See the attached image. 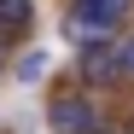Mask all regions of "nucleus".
Returning a JSON list of instances; mask_svg holds the SVG:
<instances>
[{"mask_svg": "<svg viewBox=\"0 0 134 134\" xmlns=\"http://www.w3.org/2000/svg\"><path fill=\"white\" fill-rule=\"evenodd\" d=\"M134 12V0H76L64 12V35L76 47H93V41H117V24Z\"/></svg>", "mask_w": 134, "mask_h": 134, "instance_id": "nucleus-1", "label": "nucleus"}, {"mask_svg": "<svg viewBox=\"0 0 134 134\" xmlns=\"http://www.w3.org/2000/svg\"><path fill=\"white\" fill-rule=\"evenodd\" d=\"M47 122H53L58 134H93V128H99V111L87 105V99H76V93H64V99H53Z\"/></svg>", "mask_w": 134, "mask_h": 134, "instance_id": "nucleus-2", "label": "nucleus"}, {"mask_svg": "<svg viewBox=\"0 0 134 134\" xmlns=\"http://www.w3.org/2000/svg\"><path fill=\"white\" fill-rule=\"evenodd\" d=\"M82 76H87V82L122 76V47H117V41H93V47H82Z\"/></svg>", "mask_w": 134, "mask_h": 134, "instance_id": "nucleus-3", "label": "nucleus"}, {"mask_svg": "<svg viewBox=\"0 0 134 134\" xmlns=\"http://www.w3.org/2000/svg\"><path fill=\"white\" fill-rule=\"evenodd\" d=\"M35 24V0H0V29L18 35V29H29Z\"/></svg>", "mask_w": 134, "mask_h": 134, "instance_id": "nucleus-4", "label": "nucleus"}, {"mask_svg": "<svg viewBox=\"0 0 134 134\" xmlns=\"http://www.w3.org/2000/svg\"><path fill=\"white\" fill-rule=\"evenodd\" d=\"M41 76H47V53H29L18 64V82H41Z\"/></svg>", "mask_w": 134, "mask_h": 134, "instance_id": "nucleus-5", "label": "nucleus"}, {"mask_svg": "<svg viewBox=\"0 0 134 134\" xmlns=\"http://www.w3.org/2000/svg\"><path fill=\"white\" fill-rule=\"evenodd\" d=\"M122 76H134V35H122Z\"/></svg>", "mask_w": 134, "mask_h": 134, "instance_id": "nucleus-6", "label": "nucleus"}]
</instances>
